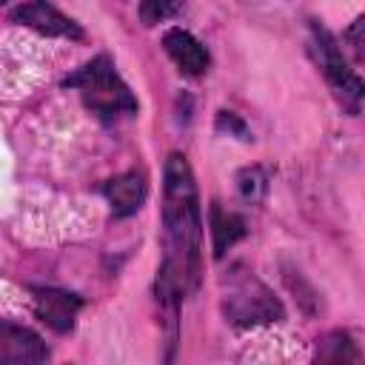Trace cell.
<instances>
[{
    "mask_svg": "<svg viewBox=\"0 0 365 365\" xmlns=\"http://www.w3.org/2000/svg\"><path fill=\"white\" fill-rule=\"evenodd\" d=\"M202 274V211L194 171L182 154H168L163 171V262L157 299L174 308L200 285Z\"/></svg>",
    "mask_w": 365,
    "mask_h": 365,
    "instance_id": "cell-1",
    "label": "cell"
},
{
    "mask_svg": "<svg viewBox=\"0 0 365 365\" xmlns=\"http://www.w3.org/2000/svg\"><path fill=\"white\" fill-rule=\"evenodd\" d=\"M63 86L66 88H77L83 103H86V108L91 114H97L103 123H114L120 117H131L140 108L137 97L123 83V77L117 74V68H114L108 54H97L94 60H88L86 66L71 71L63 80Z\"/></svg>",
    "mask_w": 365,
    "mask_h": 365,
    "instance_id": "cell-2",
    "label": "cell"
},
{
    "mask_svg": "<svg viewBox=\"0 0 365 365\" xmlns=\"http://www.w3.org/2000/svg\"><path fill=\"white\" fill-rule=\"evenodd\" d=\"M222 311L225 319L237 328H251V325H265V322H279L285 317L282 302L274 297V291L259 282L251 271L242 265H234L231 274L222 279Z\"/></svg>",
    "mask_w": 365,
    "mask_h": 365,
    "instance_id": "cell-3",
    "label": "cell"
},
{
    "mask_svg": "<svg viewBox=\"0 0 365 365\" xmlns=\"http://www.w3.org/2000/svg\"><path fill=\"white\" fill-rule=\"evenodd\" d=\"M308 48L314 54V63L322 68L325 80L331 83V88L336 91V97L342 100V106L351 111V114H359V100H362V80L356 77V71L348 66L336 37L319 26V23H311V40H308Z\"/></svg>",
    "mask_w": 365,
    "mask_h": 365,
    "instance_id": "cell-4",
    "label": "cell"
},
{
    "mask_svg": "<svg viewBox=\"0 0 365 365\" xmlns=\"http://www.w3.org/2000/svg\"><path fill=\"white\" fill-rule=\"evenodd\" d=\"M31 294H34V314L40 322H46L57 334H68L74 328V319L83 308V299L77 294L51 285H31Z\"/></svg>",
    "mask_w": 365,
    "mask_h": 365,
    "instance_id": "cell-5",
    "label": "cell"
},
{
    "mask_svg": "<svg viewBox=\"0 0 365 365\" xmlns=\"http://www.w3.org/2000/svg\"><path fill=\"white\" fill-rule=\"evenodd\" d=\"M11 20L20 23V26L34 29L40 34H48V37H68V40H80L83 37L80 23L66 17L48 0H29V3L11 9Z\"/></svg>",
    "mask_w": 365,
    "mask_h": 365,
    "instance_id": "cell-6",
    "label": "cell"
},
{
    "mask_svg": "<svg viewBox=\"0 0 365 365\" xmlns=\"http://www.w3.org/2000/svg\"><path fill=\"white\" fill-rule=\"evenodd\" d=\"M48 348L31 328L0 319V365H34L46 362Z\"/></svg>",
    "mask_w": 365,
    "mask_h": 365,
    "instance_id": "cell-7",
    "label": "cell"
},
{
    "mask_svg": "<svg viewBox=\"0 0 365 365\" xmlns=\"http://www.w3.org/2000/svg\"><path fill=\"white\" fill-rule=\"evenodd\" d=\"M163 48L185 77H202L208 71V66H211L208 48L191 31H185L180 26H174V29H168L163 34Z\"/></svg>",
    "mask_w": 365,
    "mask_h": 365,
    "instance_id": "cell-8",
    "label": "cell"
},
{
    "mask_svg": "<svg viewBox=\"0 0 365 365\" xmlns=\"http://www.w3.org/2000/svg\"><path fill=\"white\" fill-rule=\"evenodd\" d=\"M103 194L114 211V217H131L143 208L145 194H148V182L143 171H125L111 177L108 182H103Z\"/></svg>",
    "mask_w": 365,
    "mask_h": 365,
    "instance_id": "cell-9",
    "label": "cell"
},
{
    "mask_svg": "<svg viewBox=\"0 0 365 365\" xmlns=\"http://www.w3.org/2000/svg\"><path fill=\"white\" fill-rule=\"evenodd\" d=\"M208 225H211V242H214V259H222L225 251L245 237V220L234 211H225L220 202H211L208 208Z\"/></svg>",
    "mask_w": 365,
    "mask_h": 365,
    "instance_id": "cell-10",
    "label": "cell"
},
{
    "mask_svg": "<svg viewBox=\"0 0 365 365\" xmlns=\"http://www.w3.org/2000/svg\"><path fill=\"white\" fill-rule=\"evenodd\" d=\"M317 359L319 362H356L359 351H356V345L351 342V336L345 331H334L322 339V345L317 351Z\"/></svg>",
    "mask_w": 365,
    "mask_h": 365,
    "instance_id": "cell-11",
    "label": "cell"
},
{
    "mask_svg": "<svg viewBox=\"0 0 365 365\" xmlns=\"http://www.w3.org/2000/svg\"><path fill=\"white\" fill-rule=\"evenodd\" d=\"M180 11V0H140V20L145 26H157Z\"/></svg>",
    "mask_w": 365,
    "mask_h": 365,
    "instance_id": "cell-12",
    "label": "cell"
},
{
    "mask_svg": "<svg viewBox=\"0 0 365 365\" xmlns=\"http://www.w3.org/2000/svg\"><path fill=\"white\" fill-rule=\"evenodd\" d=\"M240 191L245 200H257L262 191H265V177L259 168H245L240 174Z\"/></svg>",
    "mask_w": 365,
    "mask_h": 365,
    "instance_id": "cell-13",
    "label": "cell"
},
{
    "mask_svg": "<svg viewBox=\"0 0 365 365\" xmlns=\"http://www.w3.org/2000/svg\"><path fill=\"white\" fill-rule=\"evenodd\" d=\"M217 128H220V131H222V128H231V131H237L240 137L248 134L245 125H242V120H237V114H231V111H220V117H217Z\"/></svg>",
    "mask_w": 365,
    "mask_h": 365,
    "instance_id": "cell-14",
    "label": "cell"
},
{
    "mask_svg": "<svg viewBox=\"0 0 365 365\" xmlns=\"http://www.w3.org/2000/svg\"><path fill=\"white\" fill-rule=\"evenodd\" d=\"M359 29H362V17H356V20H354V26L342 34L345 40H351V48H354L356 60H362V37H359Z\"/></svg>",
    "mask_w": 365,
    "mask_h": 365,
    "instance_id": "cell-15",
    "label": "cell"
},
{
    "mask_svg": "<svg viewBox=\"0 0 365 365\" xmlns=\"http://www.w3.org/2000/svg\"><path fill=\"white\" fill-rule=\"evenodd\" d=\"M3 3H6V0H0V6H3Z\"/></svg>",
    "mask_w": 365,
    "mask_h": 365,
    "instance_id": "cell-16",
    "label": "cell"
}]
</instances>
